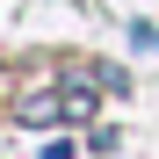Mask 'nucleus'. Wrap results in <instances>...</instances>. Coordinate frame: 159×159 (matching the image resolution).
Listing matches in <instances>:
<instances>
[{
	"instance_id": "obj_1",
	"label": "nucleus",
	"mask_w": 159,
	"mask_h": 159,
	"mask_svg": "<svg viewBox=\"0 0 159 159\" xmlns=\"http://www.w3.org/2000/svg\"><path fill=\"white\" fill-rule=\"evenodd\" d=\"M58 101H65V123H87V116H94V87H72V80H65Z\"/></svg>"
}]
</instances>
